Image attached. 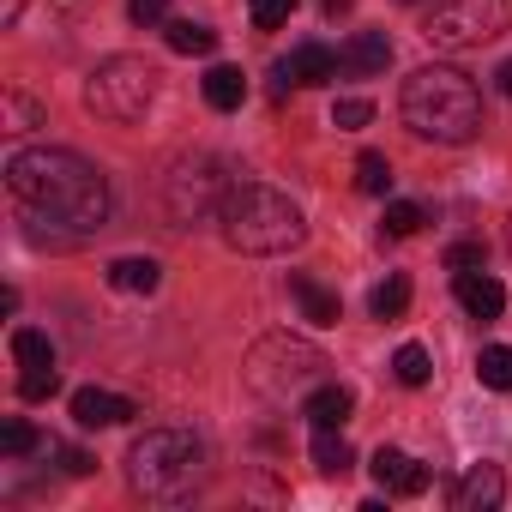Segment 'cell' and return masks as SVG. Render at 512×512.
Here are the masks:
<instances>
[{
  "mask_svg": "<svg viewBox=\"0 0 512 512\" xmlns=\"http://www.w3.org/2000/svg\"><path fill=\"white\" fill-rule=\"evenodd\" d=\"M7 193L19 205L25 235L49 241V247H79L85 235H97L109 223V181H103V169L85 163L79 151H61V145L13 151L7 157Z\"/></svg>",
  "mask_w": 512,
  "mask_h": 512,
  "instance_id": "6da1fadb",
  "label": "cell"
},
{
  "mask_svg": "<svg viewBox=\"0 0 512 512\" xmlns=\"http://www.w3.org/2000/svg\"><path fill=\"white\" fill-rule=\"evenodd\" d=\"M404 127L434 139V145H470L482 133V97L458 67H416L404 79Z\"/></svg>",
  "mask_w": 512,
  "mask_h": 512,
  "instance_id": "7a4b0ae2",
  "label": "cell"
},
{
  "mask_svg": "<svg viewBox=\"0 0 512 512\" xmlns=\"http://www.w3.org/2000/svg\"><path fill=\"white\" fill-rule=\"evenodd\" d=\"M217 223H223V241H229L235 253H253V260L290 253V247H302V235H308L296 199L278 193V187H266V181H235L229 199H223V211H217Z\"/></svg>",
  "mask_w": 512,
  "mask_h": 512,
  "instance_id": "3957f363",
  "label": "cell"
},
{
  "mask_svg": "<svg viewBox=\"0 0 512 512\" xmlns=\"http://www.w3.org/2000/svg\"><path fill=\"white\" fill-rule=\"evenodd\" d=\"M127 482L145 500H187L205 482V452L187 428H151L127 452Z\"/></svg>",
  "mask_w": 512,
  "mask_h": 512,
  "instance_id": "277c9868",
  "label": "cell"
},
{
  "mask_svg": "<svg viewBox=\"0 0 512 512\" xmlns=\"http://www.w3.org/2000/svg\"><path fill=\"white\" fill-rule=\"evenodd\" d=\"M229 163L211 157V151H193L181 157L169 175H163V205H169V223L175 229H193V223H211L229 199Z\"/></svg>",
  "mask_w": 512,
  "mask_h": 512,
  "instance_id": "5b68a950",
  "label": "cell"
},
{
  "mask_svg": "<svg viewBox=\"0 0 512 512\" xmlns=\"http://www.w3.org/2000/svg\"><path fill=\"white\" fill-rule=\"evenodd\" d=\"M151 97H157V67L139 61V55H109L85 79V109L103 115V121H121V127L139 121L151 109Z\"/></svg>",
  "mask_w": 512,
  "mask_h": 512,
  "instance_id": "8992f818",
  "label": "cell"
},
{
  "mask_svg": "<svg viewBox=\"0 0 512 512\" xmlns=\"http://www.w3.org/2000/svg\"><path fill=\"white\" fill-rule=\"evenodd\" d=\"M512 25V0H440V7L428 13L422 37L434 49H482L488 37H500Z\"/></svg>",
  "mask_w": 512,
  "mask_h": 512,
  "instance_id": "52a82bcc",
  "label": "cell"
},
{
  "mask_svg": "<svg viewBox=\"0 0 512 512\" xmlns=\"http://www.w3.org/2000/svg\"><path fill=\"white\" fill-rule=\"evenodd\" d=\"M326 368V356L302 338H266L260 350L247 356V386L260 398H290L296 386H308L314 374Z\"/></svg>",
  "mask_w": 512,
  "mask_h": 512,
  "instance_id": "ba28073f",
  "label": "cell"
},
{
  "mask_svg": "<svg viewBox=\"0 0 512 512\" xmlns=\"http://www.w3.org/2000/svg\"><path fill=\"white\" fill-rule=\"evenodd\" d=\"M13 362H19V398L25 404H37V398H49L55 392V344L43 338V332H31V326H19L13 332Z\"/></svg>",
  "mask_w": 512,
  "mask_h": 512,
  "instance_id": "9c48e42d",
  "label": "cell"
},
{
  "mask_svg": "<svg viewBox=\"0 0 512 512\" xmlns=\"http://www.w3.org/2000/svg\"><path fill=\"white\" fill-rule=\"evenodd\" d=\"M368 470H374V482H380L386 494H404V500L428 494V482H434V470H428V464H416V458H410V452H398V446H380Z\"/></svg>",
  "mask_w": 512,
  "mask_h": 512,
  "instance_id": "30bf717a",
  "label": "cell"
},
{
  "mask_svg": "<svg viewBox=\"0 0 512 512\" xmlns=\"http://www.w3.org/2000/svg\"><path fill=\"white\" fill-rule=\"evenodd\" d=\"M338 67H344V55H332L326 43H302V49H290L278 61V91H290V85H326V79H338Z\"/></svg>",
  "mask_w": 512,
  "mask_h": 512,
  "instance_id": "8fae6325",
  "label": "cell"
},
{
  "mask_svg": "<svg viewBox=\"0 0 512 512\" xmlns=\"http://www.w3.org/2000/svg\"><path fill=\"white\" fill-rule=\"evenodd\" d=\"M139 404L121 398V392H103V386H79L73 392V422L79 428H115V422H133Z\"/></svg>",
  "mask_w": 512,
  "mask_h": 512,
  "instance_id": "7c38bea8",
  "label": "cell"
},
{
  "mask_svg": "<svg viewBox=\"0 0 512 512\" xmlns=\"http://www.w3.org/2000/svg\"><path fill=\"white\" fill-rule=\"evenodd\" d=\"M500 500H506L500 464H470V470L452 482V506H458V512H494Z\"/></svg>",
  "mask_w": 512,
  "mask_h": 512,
  "instance_id": "4fadbf2b",
  "label": "cell"
},
{
  "mask_svg": "<svg viewBox=\"0 0 512 512\" xmlns=\"http://www.w3.org/2000/svg\"><path fill=\"white\" fill-rule=\"evenodd\" d=\"M452 296H458V308L470 314V320H500V308H506V290L476 266V272H458L452 278Z\"/></svg>",
  "mask_w": 512,
  "mask_h": 512,
  "instance_id": "5bb4252c",
  "label": "cell"
},
{
  "mask_svg": "<svg viewBox=\"0 0 512 512\" xmlns=\"http://www.w3.org/2000/svg\"><path fill=\"white\" fill-rule=\"evenodd\" d=\"M290 296L302 302V320H314V326H338V320H344L338 296H332L326 284H314L308 272H290Z\"/></svg>",
  "mask_w": 512,
  "mask_h": 512,
  "instance_id": "9a60e30c",
  "label": "cell"
},
{
  "mask_svg": "<svg viewBox=\"0 0 512 512\" xmlns=\"http://www.w3.org/2000/svg\"><path fill=\"white\" fill-rule=\"evenodd\" d=\"M350 410H356V392H350V386H314L308 404H302V416H308L314 428H344Z\"/></svg>",
  "mask_w": 512,
  "mask_h": 512,
  "instance_id": "2e32d148",
  "label": "cell"
},
{
  "mask_svg": "<svg viewBox=\"0 0 512 512\" xmlns=\"http://www.w3.org/2000/svg\"><path fill=\"white\" fill-rule=\"evenodd\" d=\"M109 290H121V296H151L157 284H163V266L157 260H109Z\"/></svg>",
  "mask_w": 512,
  "mask_h": 512,
  "instance_id": "e0dca14e",
  "label": "cell"
},
{
  "mask_svg": "<svg viewBox=\"0 0 512 512\" xmlns=\"http://www.w3.org/2000/svg\"><path fill=\"white\" fill-rule=\"evenodd\" d=\"M386 61H392V37H386V31H362V37H350V49H344V67H350V73H386Z\"/></svg>",
  "mask_w": 512,
  "mask_h": 512,
  "instance_id": "ac0fdd59",
  "label": "cell"
},
{
  "mask_svg": "<svg viewBox=\"0 0 512 512\" xmlns=\"http://www.w3.org/2000/svg\"><path fill=\"white\" fill-rule=\"evenodd\" d=\"M350 464H356L350 440H344L338 428H320V434H314V470H320V476H350Z\"/></svg>",
  "mask_w": 512,
  "mask_h": 512,
  "instance_id": "d6986e66",
  "label": "cell"
},
{
  "mask_svg": "<svg viewBox=\"0 0 512 512\" xmlns=\"http://www.w3.org/2000/svg\"><path fill=\"white\" fill-rule=\"evenodd\" d=\"M241 97H247V79H241V67H211L205 73V103L211 109H241Z\"/></svg>",
  "mask_w": 512,
  "mask_h": 512,
  "instance_id": "ffe728a7",
  "label": "cell"
},
{
  "mask_svg": "<svg viewBox=\"0 0 512 512\" xmlns=\"http://www.w3.org/2000/svg\"><path fill=\"white\" fill-rule=\"evenodd\" d=\"M476 380H482L488 392H512V344H488V350L476 356Z\"/></svg>",
  "mask_w": 512,
  "mask_h": 512,
  "instance_id": "44dd1931",
  "label": "cell"
},
{
  "mask_svg": "<svg viewBox=\"0 0 512 512\" xmlns=\"http://www.w3.org/2000/svg\"><path fill=\"white\" fill-rule=\"evenodd\" d=\"M163 37H169L175 55H211V49H217V31H211V25H193V19H175Z\"/></svg>",
  "mask_w": 512,
  "mask_h": 512,
  "instance_id": "7402d4cb",
  "label": "cell"
},
{
  "mask_svg": "<svg viewBox=\"0 0 512 512\" xmlns=\"http://www.w3.org/2000/svg\"><path fill=\"white\" fill-rule=\"evenodd\" d=\"M368 308H374V320H404V308H410V278L392 272V278L368 296Z\"/></svg>",
  "mask_w": 512,
  "mask_h": 512,
  "instance_id": "603a6c76",
  "label": "cell"
},
{
  "mask_svg": "<svg viewBox=\"0 0 512 512\" xmlns=\"http://www.w3.org/2000/svg\"><path fill=\"white\" fill-rule=\"evenodd\" d=\"M356 187H362V193H374V199H380V193H386V187H392V163H386V157H380V151H362V157H356Z\"/></svg>",
  "mask_w": 512,
  "mask_h": 512,
  "instance_id": "cb8c5ba5",
  "label": "cell"
},
{
  "mask_svg": "<svg viewBox=\"0 0 512 512\" xmlns=\"http://www.w3.org/2000/svg\"><path fill=\"white\" fill-rule=\"evenodd\" d=\"M392 374H398L404 386H428V374H434V362H428V350H422V344H404V350L392 356Z\"/></svg>",
  "mask_w": 512,
  "mask_h": 512,
  "instance_id": "d4e9b609",
  "label": "cell"
},
{
  "mask_svg": "<svg viewBox=\"0 0 512 512\" xmlns=\"http://www.w3.org/2000/svg\"><path fill=\"white\" fill-rule=\"evenodd\" d=\"M422 223H428V217H422V205H410V199H392V205H386V217H380V229H386V235H416Z\"/></svg>",
  "mask_w": 512,
  "mask_h": 512,
  "instance_id": "484cf974",
  "label": "cell"
},
{
  "mask_svg": "<svg viewBox=\"0 0 512 512\" xmlns=\"http://www.w3.org/2000/svg\"><path fill=\"white\" fill-rule=\"evenodd\" d=\"M43 440H37V428L25 422V416H13L7 428H0V452H7V458H25V452H37Z\"/></svg>",
  "mask_w": 512,
  "mask_h": 512,
  "instance_id": "4316f807",
  "label": "cell"
},
{
  "mask_svg": "<svg viewBox=\"0 0 512 512\" xmlns=\"http://www.w3.org/2000/svg\"><path fill=\"white\" fill-rule=\"evenodd\" d=\"M368 121H374V103H368V97H338V103H332V127L356 133V127H368Z\"/></svg>",
  "mask_w": 512,
  "mask_h": 512,
  "instance_id": "83f0119b",
  "label": "cell"
},
{
  "mask_svg": "<svg viewBox=\"0 0 512 512\" xmlns=\"http://www.w3.org/2000/svg\"><path fill=\"white\" fill-rule=\"evenodd\" d=\"M290 13H296V0H247V19L260 25V31H278Z\"/></svg>",
  "mask_w": 512,
  "mask_h": 512,
  "instance_id": "f1b7e54d",
  "label": "cell"
},
{
  "mask_svg": "<svg viewBox=\"0 0 512 512\" xmlns=\"http://www.w3.org/2000/svg\"><path fill=\"white\" fill-rule=\"evenodd\" d=\"M43 121V109L25 97V91H7V133H25V127H37Z\"/></svg>",
  "mask_w": 512,
  "mask_h": 512,
  "instance_id": "f546056e",
  "label": "cell"
},
{
  "mask_svg": "<svg viewBox=\"0 0 512 512\" xmlns=\"http://www.w3.org/2000/svg\"><path fill=\"white\" fill-rule=\"evenodd\" d=\"M446 266L452 272H476V266H488V247L482 241H452L446 247Z\"/></svg>",
  "mask_w": 512,
  "mask_h": 512,
  "instance_id": "4dcf8cb0",
  "label": "cell"
},
{
  "mask_svg": "<svg viewBox=\"0 0 512 512\" xmlns=\"http://www.w3.org/2000/svg\"><path fill=\"white\" fill-rule=\"evenodd\" d=\"M127 13H133V25H163L169 0H127Z\"/></svg>",
  "mask_w": 512,
  "mask_h": 512,
  "instance_id": "1f68e13d",
  "label": "cell"
},
{
  "mask_svg": "<svg viewBox=\"0 0 512 512\" xmlns=\"http://www.w3.org/2000/svg\"><path fill=\"white\" fill-rule=\"evenodd\" d=\"M61 464H67L73 476H85V470H91V458H85V452H73V446H61Z\"/></svg>",
  "mask_w": 512,
  "mask_h": 512,
  "instance_id": "d6a6232c",
  "label": "cell"
},
{
  "mask_svg": "<svg viewBox=\"0 0 512 512\" xmlns=\"http://www.w3.org/2000/svg\"><path fill=\"white\" fill-rule=\"evenodd\" d=\"M494 85H500V97H512V61H500V67H494Z\"/></svg>",
  "mask_w": 512,
  "mask_h": 512,
  "instance_id": "836d02e7",
  "label": "cell"
},
{
  "mask_svg": "<svg viewBox=\"0 0 512 512\" xmlns=\"http://www.w3.org/2000/svg\"><path fill=\"white\" fill-rule=\"evenodd\" d=\"M320 7H326V13H350V0H320Z\"/></svg>",
  "mask_w": 512,
  "mask_h": 512,
  "instance_id": "e575fe53",
  "label": "cell"
},
{
  "mask_svg": "<svg viewBox=\"0 0 512 512\" xmlns=\"http://www.w3.org/2000/svg\"><path fill=\"white\" fill-rule=\"evenodd\" d=\"M398 7H422V0H398Z\"/></svg>",
  "mask_w": 512,
  "mask_h": 512,
  "instance_id": "d590c367",
  "label": "cell"
},
{
  "mask_svg": "<svg viewBox=\"0 0 512 512\" xmlns=\"http://www.w3.org/2000/svg\"><path fill=\"white\" fill-rule=\"evenodd\" d=\"M506 247H512V223H506Z\"/></svg>",
  "mask_w": 512,
  "mask_h": 512,
  "instance_id": "8d00e7d4",
  "label": "cell"
}]
</instances>
